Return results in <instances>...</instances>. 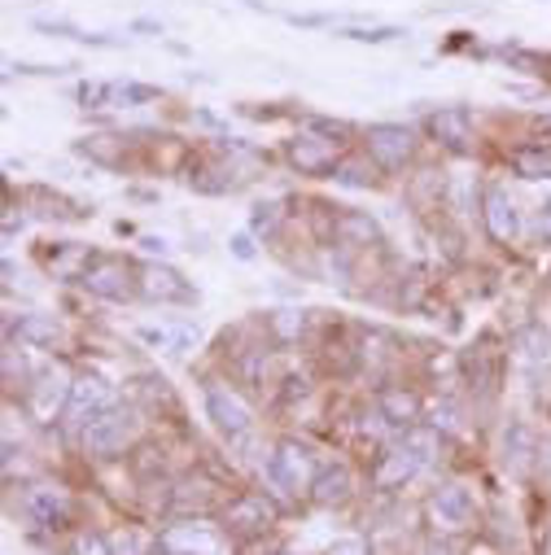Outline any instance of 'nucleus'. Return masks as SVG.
Listing matches in <instances>:
<instances>
[{
    "instance_id": "obj_30",
    "label": "nucleus",
    "mask_w": 551,
    "mask_h": 555,
    "mask_svg": "<svg viewBox=\"0 0 551 555\" xmlns=\"http://www.w3.org/2000/svg\"><path fill=\"white\" fill-rule=\"evenodd\" d=\"M75 262H92V254H88V249H79V245H66L62 254H49V267H53L57 275H79V271H75Z\"/></svg>"
},
{
    "instance_id": "obj_34",
    "label": "nucleus",
    "mask_w": 551,
    "mask_h": 555,
    "mask_svg": "<svg viewBox=\"0 0 551 555\" xmlns=\"http://www.w3.org/2000/svg\"><path fill=\"white\" fill-rule=\"evenodd\" d=\"M333 176H337V184H346V189H363V184L372 180L363 163H342V167H337Z\"/></svg>"
},
{
    "instance_id": "obj_31",
    "label": "nucleus",
    "mask_w": 551,
    "mask_h": 555,
    "mask_svg": "<svg viewBox=\"0 0 551 555\" xmlns=\"http://www.w3.org/2000/svg\"><path fill=\"white\" fill-rule=\"evenodd\" d=\"M79 101H84L88 109L114 105V83H101V79H92V83H79Z\"/></svg>"
},
{
    "instance_id": "obj_23",
    "label": "nucleus",
    "mask_w": 551,
    "mask_h": 555,
    "mask_svg": "<svg viewBox=\"0 0 551 555\" xmlns=\"http://www.w3.org/2000/svg\"><path fill=\"white\" fill-rule=\"evenodd\" d=\"M136 337H141L145 346H154V350H184L193 337H197V328L193 324H176V328H154V324H145V328H136Z\"/></svg>"
},
{
    "instance_id": "obj_41",
    "label": "nucleus",
    "mask_w": 551,
    "mask_h": 555,
    "mask_svg": "<svg viewBox=\"0 0 551 555\" xmlns=\"http://www.w3.org/2000/svg\"><path fill=\"white\" fill-rule=\"evenodd\" d=\"M145 249H158V254H163V249H167V241H163V236H145Z\"/></svg>"
},
{
    "instance_id": "obj_27",
    "label": "nucleus",
    "mask_w": 551,
    "mask_h": 555,
    "mask_svg": "<svg viewBox=\"0 0 551 555\" xmlns=\"http://www.w3.org/2000/svg\"><path fill=\"white\" fill-rule=\"evenodd\" d=\"M88 158H97V163H105V167H114L118 163V141L114 135H88V141L79 145Z\"/></svg>"
},
{
    "instance_id": "obj_35",
    "label": "nucleus",
    "mask_w": 551,
    "mask_h": 555,
    "mask_svg": "<svg viewBox=\"0 0 551 555\" xmlns=\"http://www.w3.org/2000/svg\"><path fill=\"white\" fill-rule=\"evenodd\" d=\"M311 127L324 135V141H333V145H342L346 135H350V127L346 122H333V118H311Z\"/></svg>"
},
{
    "instance_id": "obj_17",
    "label": "nucleus",
    "mask_w": 551,
    "mask_h": 555,
    "mask_svg": "<svg viewBox=\"0 0 551 555\" xmlns=\"http://www.w3.org/2000/svg\"><path fill=\"white\" fill-rule=\"evenodd\" d=\"M516 359L529 367V372H547L551 367V333L542 324H525L516 333Z\"/></svg>"
},
{
    "instance_id": "obj_3",
    "label": "nucleus",
    "mask_w": 551,
    "mask_h": 555,
    "mask_svg": "<svg viewBox=\"0 0 551 555\" xmlns=\"http://www.w3.org/2000/svg\"><path fill=\"white\" fill-rule=\"evenodd\" d=\"M131 275H141V271H131L123 258H92L79 275V285L105 302H127L136 289H141V281H131Z\"/></svg>"
},
{
    "instance_id": "obj_12",
    "label": "nucleus",
    "mask_w": 551,
    "mask_h": 555,
    "mask_svg": "<svg viewBox=\"0 0 551 555\" xmlns=\"http://www.w3.org/2000/svg\"><path fill=\"white\" fill-rule=\"evenodd\" d=\"M163 542L176 555H223V533L210 525H176L163 533Z\"/></svg>"
},
{
    "instance_id": "obj_7",
    "label": "nucleus",
    "mask_w": 551,
    "mask_h": 555,
    "mask_svg": "<svg viewBox=\"0 0 551 555\" xmlns=\"http://www.w3.org/2000/svg\"><path fill=\"white\" fill-rule=\"evenodd\" d=\"M271 520H276V507H271V499H262V494H241V499H232V503L223 507V529H228V533H241V538L262 533Z\"/></svg>"
},
{
    "instance_id": "obj_39",
    "label": "nucleus",
    "mask_w": 551,
    "mask_h": 555,
    "mask_svg": "<svg viewBox=\"0 0 551 555\" xmlns=\"http://www.w3.org/2000/svg\"><path fill=\"white\" fill-rule=\"evenodd\" d=\"M290 23H298V27H324L329 18H324V14H294Z\"/></svg>"
},
{
    "instance_id": "obj_28",
    "label": "nucleus",
    "mask_w": 551,
    "mask_h": 555,
    "mask_svg": "<svg viewBox=\"0 0 551 555\" xmlns=\"http://www.w3.org/2000/svg\"><path fill=\"white\" fill-rule=\"evenodd\" d=\"M276 223H281V206H276V202H258V206L249 210V228H254L258 236H271Z\"/></svg>"
},
{
    "instance_id": "obj_37",
    "label": "nucleus",
    "mask_w": 551,
    "mask_h": 555,
    "mask_svg": "<svg viewBox=\"0 0 551 555\" xmlns=\"http://www.w3.org/2000/svg\"><path fill=\"white\" fill-rule=\"evenodd\" d=\"M329 555H363V542L359 538H342V542H333Z\"/></svg>"
},
{
    "instance_id": "obj_1",
    "label": "nucleus",
    "mask_w": 551,
    "mask_h": 555,
    "mask_svg": "<svg viewBox=\"0 0 551 555\" xmlns=\"http://www.w3.org/2000/svg\"><path fill=\"white\" fill-rule=\"evenodd\" d=\"M206 411H210L215 429H219L228 442H245V438L254 434V411H249V402H245L236 389H228L223 380H206Z\"/></svg>"
},
{
    "instance_id": "obj_18",
    "label": "nucleus",
    "mask_w": 551,
    "mask_h": 555,
    "mask_svg": "<svg viewBox=\"0 0 551 555\" xmlns=\"http://www.w3.org/2000/svg\"><path fill=\"white\" fill-rule=\"evenodd\" d=\"M376 411H381V421L389 425H411L421 415V398L411 393V389H398V385H385L376 393Z\"/></svg>"
},
{
    "instance_id": "obj_10",
    "label": "nucleus",
    "mask_w": 551,
    "mask_h": 555,
    "mask_svg": "<svg viewBox=\"0 0 551 555\" xmlns=\"http://www.w3.org/2000/svg\"><path fill=\"white\" fill-rule=\"evenodd\" d=\"M66 398H71V380H66L57 367L40 372L36 385L27 389V406H31L36 421H53L57 411H66Z\"/></svg>"
},
{
    "instance_id": "obj_8",
    "label": "nucleus",
    "mask_w": 551,
    "mask_h": 555,
    "mask_svg": "<svg viewBox=\"0 0 551 555\" xmlns=\"http://www.w3.org/2000/svg\"><path fill=\"white\" fill-rule=\"evenodd\" d=\"M430 516H434L438 529H469V525H473V494H469V486L451 481V486L434 490Z\"/></svg>"
},
{
    "instance_id": "obj_20",
    "label": "nucleus",
    "mask_w": 551,
    "mask_h": 555,
    "mask_svg": "<svg viewBox=\"0 0 551 555\" xmlns=\"http://www.w3.org/2000/svg\"><path fill=\"white\" fill-rule=\"evenodd\" d=\"M333 236H337L342 245H372V241L381 236V228H376V219H372L368 210H342V215L333 219Z\"/></svg>"
},
{
    "instance_id": "obj_29",
    "label": "nucleus",
    "mask_w": 551,
    "mask_h": 555,
    "mask_svg": "<svg viewBox=\"0 0 551 555\" xmlns=\"http://www.w3.org/2000/svg\"><path fill=\"white\" fill-rule=\"evenodd\" d=\"M154 96H158V88H150V83H114V105H145Z\"/></svg>"
},
{
    "instance_id": "obj_16",
    "label": "nucleus",
    "mask_w": 551,
    "mask_h": 555,
    "mask_svg": "<svg viewBox=\"0 0 551 555\" xmlns=\"http://www.w3.org/2000/svg\"><path fill=\"white\" fill-rule=\"evenodd\" d=\"M350 490H355V477H350L346 464H329V468H320L316 481H311V499H316L320 507H337V503H346Z\"/></svg>"
},
{
    "instance_id": "obj_21",
    "label": "nucleus",
    "mask_w": 551,
    "mask_h": 555,
    "mask_svg": "<svg viewBox=\"0 0 551 555\" xmlns=\"http://www.w3.org/2000/svg\"><path fill=\"white\" fill-rule=\"evenodd\" d=\"M499 451H503V468H508V473H525L529 460H534V429L521 425V421H512Z\"/></svg>"
},
{
    "instance_id": "obj_11",
    "label": "nucleus",
    "mask_w": 551,
    "mask_h": 555,
    "mask_svg": "<svg viewBox=\"0 0 551 555\" xmlns=\"http://www.w3.org/2000/svg\"><path fill=\"white\" fill-rule=\"evenodd\" d=\"M141 298H150V302H193V289L184 285V275L180 271H171V267H141Z\"/></svg>"
},
{
    "instance_id": "obj_2",
    "label": "nucleus",
    "mask_w": 551,
    "mask_h": 555,
    "mask_svg": "<svg viewBox=\"0 0 551 555\" xmlns=\"http://www.w3.org/2000/svg\"><path fill=\"white\" fill-rule=\"evenodd\" d=\"M131 434H136V415L127 406H110L84 425V451L97 460H110L131 442Z\"/></svg>"
},
{
    "instance_id": "obj_6",
    "label": "nucleus",
    "mask_w": 551,
    "mask_h": 555,
    "mask_svg": "<svg viewBox=\"0 0 551 555\" xmlns=\"http://www.w3.org/2000/svg\"><path fill=\"white\" fill-rule=\"evenodd\" d=\"M110 385L101 380V376H79V380H71V398H66V425H88L92 415H101V411H110Z\"/></svg>"
},
{
    "instance_id": "obj_32",
    "label": "nucleus",
    "mask_w": 551,
    "mask_h": 555,
    "mask_svg": "<svg viewBox=\"0 0 551 555\" xmlns=\"http://www.w3.org/2000/svg\"><path fill=\"white\" fill-rule=\"evenodd\" d=\"M75 555H114V546H110V538H105V533L84 529V533L75 538Z\"/></svg>"
},
{
    "instance_id": "obj_38",
    "label": "nucleus",
    "mask_w": 551,
    "mask_h": 555,
    "mask_svg": "<svg viewBox=\"0 0 551 555\" xmlns=\"http://www.w3.org/2000/svg\"><path fill=\"white\" fill-rule=\"evenodd\" d=\"M232 254L236 258H254V245H249V236L241 232V236H232Z\"/></svg>"
},
{
    "instance_id": "obj_33",
    "label": "nucleus",
    "mask_w": 551,
    "mask_h": 555,
    "mask_svg": "<svg viewBox=\"0 0 551 555\" xmlns=\"http://www.w3.org/2000/svg\"><path fill=\"white\" fill-rule=\"evenodd\" d=\"M271 328H276V333H281V337L290 341V337H298V333L307 328V315H303V311H281V315L271 320Z\"/></svg>"
},
{
    "instance_id": "obj_24",
    "label": "nucleus",
    "mask_w": 551,
    "mask_h": 555,
    "mask_svg": "<svg viewBox=\"0 0 551 555\" xmlns=\"http://www.w3.org/2000/svg\"><path fill=\"white\" fill-rule=\"evenodd\" d=\"M62 337L57 320L53 315H18V341L27 346H53Z\"/></svg>"
},
{
    "instance_id": "obj_40",
    "label": "nucleus",
    "mask_w": 551,
    "mask_h": 555,
    "mask_svg": "<svg viewBox=\"0 0 551 555\" xmlns=\"http://www.w3.org/2000/svg\"><path fill=\"white\" fill-rule=\"evenodd\" d=\"M538 232H542V241H551V202L538 210Z\"/></svg>"
},
{
    "instance_id": "obj_22",
    "label": "nucleus",
    "mask_w": 551,
    "mask_h": 555,
    "mask_svg": "<svg viewBox=\"0 0 551 555\" xmlns=\"http://www.w3.org/2000/svg\"><path fill=\"white\" fill-rule=\"evenodd\" d=\"M27 512H31V520H40V525H62L66 512H71V503H66V494L53 490V486H31V490H27Z\"/></svg>"
},
{
    "instance_id": "obj_14",
    "label": "nucleus",
    "mask_w": 551,
    "mask_h": 555,
    "mask_svg": "<svg viewBox=\"0 0 551 555\" xmlns=\"http://www.w3.org/2000/svg\"><path fill=\"white\" fill-rule=\"evenodd\" d=\"M333 141H324V135H298V141H290V163L303 171V176H324L333 171Z\"/></svg>"
},
{
    "instance_id": "obj_19",
    "label": "nucleus",
    "mask_w": 551,
    "mask_h": 555,
    "mask_svg": "<svg viewBox=\"0 0 551 555\" xmlns=\"http://www.w3.org/2000/svg\"><path fill=\"white\" fill-rule=\"evenodd\" d=\"M215 503H219V494L210 481H180L171 490V512H180V516H189V512L206 516V512H215Z\"/></svg>"
},
{
    "instance_id": "obj_26",
    "label": "nucleus",
    "mask_w": 551,
    "mask_h": 555,
    "mask_svg": "<svg viewBox=\"0 0 551 555\" xmlns=\"http://www.w3.org/2000/svg\"><path fill=\"white\" fill-rule=\"evenodd\" d=\"M346 40H359V44H389V40H398V36H407L402 27H346L342 31Z\"/></svg>"
},
{
    "instance_id": "obj_9",
    "label": "nucleus",
    "mask_w": 551,
    "mask_h": 555,
    "mask_svg": "<svg viewBox=\"0 0 551 555\" xmlns=\"http://www.w3.org/2000/svg\"><path fill=\"white\" fill-rule=\"evenodd\" d=\"M425 464H430V460H425L417 447L402 442V447H394V451H385V455H381V464H376L372 481H376V490H394V486H407V481L417 477Z\"/></svg>"
},
{
    "instance_id": "obj_15",
    "label": "nucleus",
    "mask_w": 551,
    "mask_h": 555,
    "mask_svg": "<svg viewBox=\"0 0 551 555\" xmlns=\"http://www.w3.org/2000/svg\"><path fill=\"white\" fill-rule=\"evenodd\" d=\"M486 232L499 241V245H512L516 232H521V219H516V206L508 202L503 189H486Z\"/></svg>"
},
{
    "instance_id": "obj_25",
    "label": "nucleus",
    "mask_w": 551,
    "mask_h": 555,
    "mask_svg": "<svg viewBox=\"0 0 551 555\" xmlns=\"http://www.w3.org/2000/svg\"><path fill=\"white\" fill-rule=\"evenodd\" d=\"M512 167L525 180H551V150H516Z\"/></svg>"
},
{
    "instance_id": "obj_4",
    "label": "nucleus",
    "mask_w": 551,
    "mask_h": 555,
    "mask_svg": "<svg viewBox=\"0 0 551 555\" xmlns=\"http://www.w3.org/2000/svg\"><path fill=\"white\" fill-rule=\"evenodd\" d=\"M271 481L281 486V490H311V481H316V460H311V451L303 447V442H281L276 447V455H271Z\"/></svg>"
},
{
    "instance_id": "obj_5",
    "label": "nucleus",
    "mask_w": 551,
    "mask_h": 555,
    "mask_svg": "<svg viewBox=\"0 0 551 555\" xmlns=\"http://www.w3.org/2000/svg\"><path fill=\"white\" fill-rule=\"evenodd\" d=\"M411 150H417V141H411V131L402 122H372L368 127V154L376 158V167L398 171L411 158Z\"/></svg>"
},
{
    "instance_id": "obj_13",
    "label": "nucleus",
    "mask_w": 551,
    "mask_h": 555,
    "mask_svg": "<svg viewBox=\"0 0 551 555\" xmlns=\"http://www.w3.org/2000/svg\"><path fill=\"white\" fill-rule=\"evenodd\" d=\"M425 127H430L434 141H443L447 150H469V141H473V118H469V109H464V105L434 109Z\"/></svg>"
},
{
    "instance_id": "obj_36",
    "label": "nucleus",
    "mask_w": 551,
    "mask_h": 555,
    "mask_svg": "<svg viewBox=\"0 0 551 555\" xmlns=\"http://www.w3.org/2000/svg\"><path fill=\"white\" fill-rule=\"evenodd\" d=\"M110 546H114V555H141V546H145V542L136 538V533H118Z\"/></svg>"
}]
</instances>
